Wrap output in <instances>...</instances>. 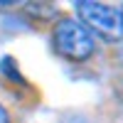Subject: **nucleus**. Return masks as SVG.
Segmentation results:
<instances>
[{
  "label": "nucleus",
  "instance_id": "1",
  "mask_svg": "<svg viewBox=\"0 0 123 123\" xmlns=\"http://www.w3.org/2000/svg\"><path fill=\"white\" fill-rule=\"evenodd\" d=\"M54 49L69 62H84L94 54V39L79 20H62L54 27Z\"/></svg>",
  "mask_w": 123,
  "mask_h": 123
},
{
  "label": "nucleus",
  "instance_id": "4",
  "mask_svg": "<svg viewBox=\"0 0 123 123\" xmlns=\"http://www.w3.org/2000/svg\"><path fill=\"white\" fill-rule=\"evenodd\" d=\"M27 12L39 15V17H52L54 15V7L47 5V3H27Z\"/></svg>",
  "mask_w": 123,
  "mask_h": 123
},
{
  "label": "nucleus",
  "instance_id": "3",
  "mask_svg": "<svg viewBox=\"0 0 123 123\" xmlns=\"http://www.w3.org/2000/svg\"><path fill=\"white\" fill-rule=\"evenodd\" d=\"M0 71L7 74L12 81H20V84H22V76H20V71H17V67H15L12 57H3V59H0Z\"/></svg>",
  "mask_w": 123,
  "mask_h": 123
},
{
  "label": "nucleus",
  "instance_id": "2",
  "mask_svg": "<svg viewBox=\"0 0 123 123\" xmlns=\"http://www.w3.org/2000/svg\"><path fill=\"white\" fill-rule=\"evenodd\" d=\"M74 10L84 20V25H89L104 39L116 42V39L123 37V20H121V12L116 7L104 5V3H91V0H76Z\"/></svg>",
  "mask_w": 123,
  "mask_h": 123
},
{
  "label": "nucleus",
  "instance_id": "6",
  "mask_svg": "<svg viewBox=\"0 0 123 123\" xmlns=\"http://www.w3.org/2000/svg\"><path fill=\"white\" fill-rule=\"evenodd\" d=\"M118 12H121V20H123V10H118Z\"/></svg>",
  "mask_w": 123,
  "mask_h": 123
},
{
  "label": "nucleus",
  "instance_id": "5",
  "mask_svg": "<svg viewBox=\"0 0 123 123\" xmlns=\"http://www.w3.org/2000/svg\"><path fill=\"white\" fill-rule=\"evenodd\" d=\"M0 123H10V116H7V111L0 106Z\"/></svg>",
  "mask_w": 123,
  "mask_h": 123
}]
</instances>
